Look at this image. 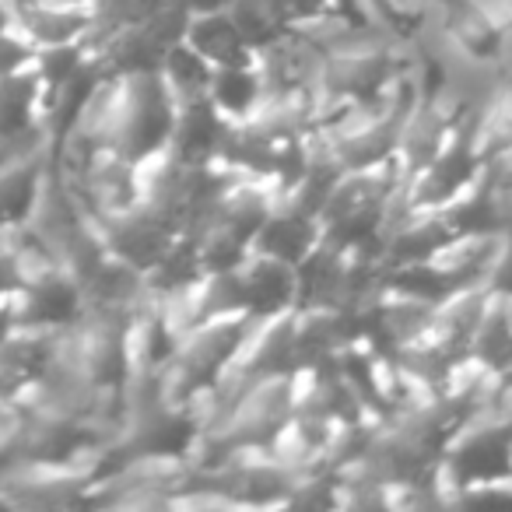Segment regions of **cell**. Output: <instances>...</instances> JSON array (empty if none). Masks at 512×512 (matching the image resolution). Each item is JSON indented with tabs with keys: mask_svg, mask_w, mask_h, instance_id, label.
Segmentation results:
<instances>
[{
	"mask_svg": "<svg viewBox=\"0 0 512 512\" xmlns=\"http://www.w3.org/2000/svg\"><path fill=\"white\" fill-rule=\"evenodd\" d=\"M267 99V81L260 74V64L246 67H214L211 85H207V102L225 116L232 127L249 123Z\"/></svg>",
	"mask_w": 512,
	"mask_h": 512,
	"instance_id": "9",
	"label": "cell"
},
{
	"mask_svg": "<svg viewBox=\"0 0 512 512\" xmlns=\"http://www.w3.org/2000/svg\"><path fill=\"white\" fill-rule=\"evenodd\" d=\"M53 4H67V8H92L95 0H53Z\"/></svg>",
	"mask_w": 512,
	"mask_h": 512,
	"instance_id": "19",
	"label": "cell"
},
{
	"mask_svg": "<svg viewBox=\"0 0 512 512\" xmlns=\"http://www.w3.org/2000/svg\"><path fill=\"white\" fill-rule=\"evenodd\" d=\"M327 4H334V8H362V11H369L362 0H327Z\"/></svg>",
	"mask_w": 512,
	"mask_h": 512,
	"instance_id": "18",
	"label": "cell"
},
{
	"mask_svg": "<svg viewBox=\"0 0 512 512\" xmlns=\"http://www.w3.org/2000/svg\"><path fill=\"white\" fill-rule=\"evenodd\" d=\"M183 43L193 46L211 67H246L256 64V50L235 18L228 11H207V15H190L183 32Z\"/></svg>",
	"mask_w": 512,
	"mask_h": 512,
	"instance_id": "8",
	"label": "cell"
},
{
	"mask_svg": "<svg viewBox=\"0 0 512 512\" xmlns=\"http://www.w3.org/2000/svg\"><path fill=\"white\" fill-rule=\"evenodd\" d=\"M242 316L253 323L295 313V267L249 253L239 264Z\"/></svg>",
	"mask_w": 512,
	"mask_h": 512,
	"instance_id": "4",
	"label": "cell"
},
{
	"mask_svg": "<svg viewBox=\"0 0 512 512\" xmlns=\"http://www.w3.org/2000/svg\"><path fill=\"white\" fill-rule=\"evenodd\" d=\"M81 313H85V295L64 267L32 274L11 292V316L18 330H64Z\"/></svg>",
	"mask_w": 512,
	"mask_h": 512,
	"instance_id": "1",
	"label": "cell"
},
{
	"mask_svg": "<svg viewBox=\"0 0 512 512\" xmlns=\"http://www.w3.org/2000/svg\"><path fill=\"white\" fill-rule=\"evenodd\" d=\"M320 242L323 235L316 214L274 200L271 211L264 214V221L256 228L253 242H249V253L267 256V260H278V264L288 267H299Z\"/></svg>",
	"mask_w": 512,
	"mask_h": 512,
	"instance_id": "3",
	"label": "cell"
},
{
	"mask_svg": "<svg viewBox=\"0 0 512 512\" xmlns=\"http://www.w3.org/2000/svg\"><path fill=\"white\" fill-rule=\"evenodd\" d=\"M165 4H169V0H95L88 43L113 36V32H120V29H130V25L148 22V18H155Z\"/></svg>",
	"mask_w": 512,
	"mask_h": 512,
	"instance_id": "13",
	"label": "cell"
},
{
	"mask_svg": "<svg viewBox=\"0 0 512 512\" xmlns=\"http://www.w3.org/2000/svg\"><path fill=\"white\" fill-rule=\"evenodd\" d=\"M15 330V316H11V295L8 299H0V341Z\"/></svg>",
	"mask_w": 512,
	"mask_h": 512,
	"instance_id": "17",
	"label": "cell"
},
{
	"mask_svg": "<svg viewBox=\"0 0 512 512\" xmlns=\"http://www.w3.org/2000/svg\"><path fill=\"white\" fill-rule=\"evenodd\" d=\"M232 123L218 116V109L204 99L176 102V123H172L169 151L186 165H211L221 158Z\"/></svg>",
	"mask_w": 512,
	"mask_h": 512,
	"instance_id": "6",
	"label": "cell"
},
{
	"mask_svg": "<svg viewBox=\"0 0 512 512\" xmlns=\"http://www.w3.org/2000/svg\"><path fill=\"white\" fill-rule=\"evenodd\" d=\"M57 330H11L0 341V397H22L53 362Z\"/></svg>",
	"mask_w": 512,
	"mask_h": 512,
	"instance_id": "7",
	"label": "cell"
},
{
	"mask_svg": "<svg viewBox=\"0 0 512 512\" xmlns=\"http://www.w3.org/2000/svg\"><path fill=\"white\" fill-rule=\"evenodd\" d=\"M32 60H36V46L29 39H22L15 29L0 32V74L25 71V67H32Z\"/></svg>",
	"mask_w": 512,
	"mask_h": 512,
	"instance_id": "14",
	"label": "cell"
},
{
	"mask_svg": "<svg viewBox=\"0 0 512 512\" xmlns=\"http://www.w3.org/2000/svg\"><path fill=\"white\" fill-rule=\"evenodd\" d=\"M11 29L36 50L57 43H78L92 32V8H67L53 0H8Z\"/></svg>",
	"mask_w": 512,
	"mask_h": 512,
	"instance_id": "5",
	"label": "cell"
},
{
	"mask_svg": "<svg viewBox=\"0 0 512 512\" xmlns=\"http://www.w3.org/2000/svg\"><path fill=\"white\" fill-rule=\"evenodd\" d=\"M18 281H22V271H18V260L4 242V228H0V299H8L18 288Z\"/></svg>",
	"mask_w": 512,
	"mask_h": 512,
	"instance_id": "15",
	"label": "cell"
},
{
	"mask_svg": "<svg viewBox=\"0 0 512 512\" xmlns=\"http://www.w3.org/2000/svg\"><path fill=\"white\" fill-rule=\"evenodd\" d=\"M46 169H50V148L0 169V228L32 218Z\"/></svg>",
	"mask_w": 512,
	"mask_h": 512,
	"instance_id": "10",
	"label": "cell"
},
{
	"mask_svg": "<svg viewBox=\"0 0 512 512\" xmlns=\"http://www.w3.org/2000/svg\"><path fill=\"white\" fill-rule=\"evenodd\" d=\"M158 74H162V81L169 85L172 99L190 102V99H204V95H207V85H211L214 67L207 64V60L200 57L193 46H186L183 39H179V43L165 53Z\"/></svg>",
	"mask_w": 512,
	"mask_h": 512,
	"instance_id": "12",
	"label": "cell"
},
{
	"mask_svg": "<svg viewBox=\"0 0 512 512\" xmlns=\"http://www.w3.org/2000/svg\"><path fill=\"white\" fill-rule=\"evenodd\" d=\"M39 99H43V85L32 67L0 74V137H15L39 127Z\"/></svg>",
	"mask_w": 512,
	"mask_h": 512,
	"instance_id": "11",
	"label": "cell"
},
{
	"mask_svg": "<svg viewBox=\"0 0 512 512\" xmlns=\"http://www.w3.org/2000/svg\"><path fill=\"white\" fill-rule=\"evenodd\" d=\"M95 228H99V239H102V246H106V253L141 274H148L151 267L162 260V253L179 235L176 228L165 218H158L148 204H137V207H130V211L99 218Z\"/></svg>",
	"mask_w": 512,
	"mask_h": 512,
	"instance_id": "2",
	"label": "cell"
},
{
	"mask_svg": "<svg viewBox=\"0 0 512 512\" xmlns=\"http://www.w3.org/2000/svg\"><path fill=\"white\" fill-rule=\"evenodd\" d=\"M176 8H183L186 15H207V11H228L232 0H172Z\"/></svg>",
	"mask_w": 512,
	"mask_h": 512,
	"instance_id": "16",
	"label": "cell"
}]
</instances>
